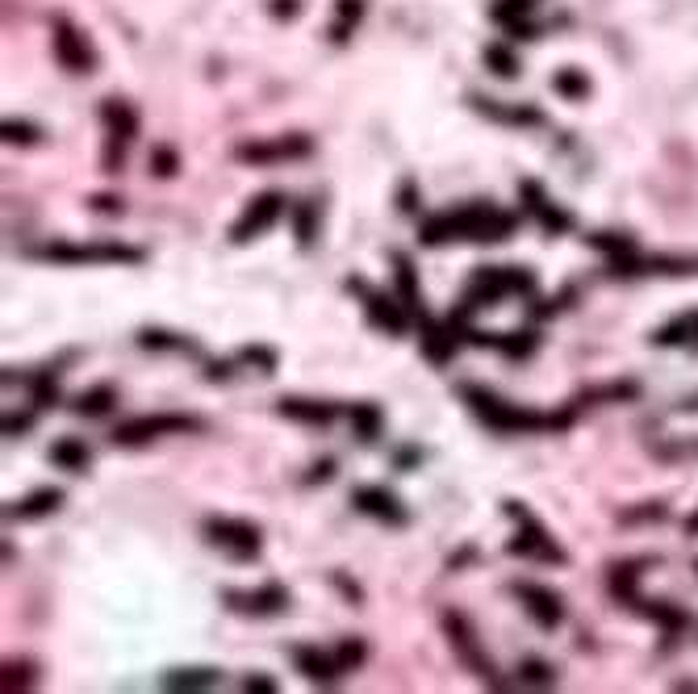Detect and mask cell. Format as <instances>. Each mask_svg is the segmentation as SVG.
I'll return each instance as SVG.
<instances>
[{"mask_svg":"<svg viewBox=\"0 0 698 694\" xmlns=\"http://www.w3.org/2000/svg\"><path fill=\"white\" fill-rule=\"evenodd\" d=\"M519 230V214L502 210L494 201H469L456 210L431 214L418 222V243L444 247V243H506Z\"/></svg>","mask_w":698,"mask_h":694,"instance_id":"1","label":"cell"},{"mask_svg":"<svg viewBox=\"0 0 698 694\" xmlns=\"http://www.w3.org/2000/svg\"><path fill=\"white\" fill-rule=\"evenodd\" d=\"M460 402L473 410V419H481L490 431L498 435H561L573 427V419L581 414L577 402L561 406V410H535V406H515V402H506L498 398L494 389H485V385H460Z\"/></svg>","mask_w":698,"mask_h":694,"instance_id":"2","label":"cell"},{"mask_svg":"<svg viewBox=\"0 0 698 694\" xmlns=\"http://www.w3.org/2000/svg\"><path fill=\"white\" fill-rule=\"evenodd\" d=\"M34 260L42 264H122V268H138L147 264V251L143 247H130V243H118V239H92V243H80V239H51L34 247Z\"/></svg>","mask_w":698,"mask_h":694,"instance_id":"3","label":"cell"},{"mask_svg":"<svg viewBox=\"0 0 698 694\" xmlns=\"http://www.w3.org/2000/svg\"><path fill=\"white\" fill-rule=\"evenodd\" d=\"M506 519H515V536L506 540V557H523V561H540V565H569V552L556 544L552 531L531 515V506L519 498L502 502Z\"/></svg>","mask_w":698,"mask_h":694,"instance_id":"4","label":"cell"},{"mask_svg":"<svg viewBox=\"0 0 698 694\" xmlns=\"http://www.w3.org/2000/svg\"><path fill=\"white\" fill-rule=\"evenodd\" d=\"M535 272L531 268H510V264H498V268H473L469 285H464V297L460 306L464 310H490L506 297H531L535 293Z\"/></svg>","mask_w":698,"mask_h":694,"instance_id":"5","label":"cell"},{"mask_svg":"<svg viewBox=\"0 0 698 694\" xmlns=\"http://www.w3.org/2000/svg\"><path fill=\"white\" fill-rule=\"evenodd\" d=\"M201 536L209 548L226 552L230 561H255L264 548V527L251 519H235V515H205L201 519Z\"/></svg>","mask_w":698,"mask_h":694,"instance_id":"6","label":"cell"},{"mask_svg":"<svg viewBox=\"0 0 698 694\" xmlns=\"http://www.w3.org/2000/svg\"><path fill=\"white\" fill-rule=\"evenodd\" d=\"M201 431H205V419H197V414H138V419L113 427L109 439L118 448H143L164 435H201Z\"/></svg>","mask_w":698,"mask_h":694,"instance_id":"7","label":"cell"},{"mask_svg":"<svg viewBox=\"0 0 698 694\" xmlns=\"http://www.w3.org/2000/svg\"><path fill=\"white\" fill-rule=\"evenodd\" d=\"M347 293H356L360 297V306H364V318H368V327L372 331H385L389 339H402L410 331V310L398 302V293H381V289H372L368 281H360V276H347Z\"/></svg>","mask_w":698,"mask_h":694,"instance_id":"8","label":"cell"},{"mask_svg":"<svg viewBox=\"0 0 698 694\" xmlns=\"http://www.w3.org/2000/svg\"><path fill=\"white\" fill-rule=\"evenodd\" d=\"M285 210H289V197H285L281 189L255 193V197L247 201V210L235 218V226H230V243H235V247H247V243H255V239H264L268 230L285 218Z\"/></svg>","mask_w":698,"mask_h":694,"instance_id":"9","label":"cell"},{"mask_svg":"<svg viewBox=\"0 0 698 694\" xmlns=\"http://www.w3.org/2000/svg\"><path fill=\"white\" fill-rule=\"evenodd\" d=\"M101 122H105V155H101V164H105V172H118L126 164V147L138 138V109L130 101L109 97V101H101Z\"/></svg>","mask_w":698,"mask_h":694,"instance_id":"10","label":"cell"},{"mask_svg":"<svg viewBox=\"0 0 698 694\" xmlns=\"http://www.w3.org/2000/svg\"><path fill=\"white\" fill-rule=\"evenodd\" d=\"M314 138L310 134H281V138H251V143L235 147L239 164L251 168H272V164H293V159H310Z\"/></svg>","mask_w":698,"mask_h":694,"instance_id":"11","label":"cell"},{"mask_svg":"<svg viewBox=\"0 0 698 694\" xmlns=\"http://www.w3.org/2000/svg\"><path fill=\"white\" fill-rule=\"evenodd\" d=\"M607 272L619 281H632V276H698V256H669V251H632V256H615L607 260Z\"/></svg>","mask_w":698,"mask_h":694,"instance_id":"12","label":"cell"},{"mask_svg":"<svg viewBox=\"0 0 698 694\" xmlns=\"http://www.w3.org/2000/svg\"><path fill=\"white\" fill-rule=\"evenodd\" d=\"M444 632H448V640H452L456 657H460L464 665H469V669H473V674H477L485 686H494V690H506V686H510V682H502V678H498L494 661L477 649V632L469 628V619H464L460 611H448V615H444Z\"/></svg>","mask_w":698,"mask_h":694,"instance_id":"13","label":"cell"},{"mask_svg":"<svg viewBox=\"0 0 698 694\" xmlns=\"http://www.w3.org/2000/svg\"><path fill=\"white\" fill-rule=\"evenodd\" d=\"M222 603L235 615H247V619H276V615L289 611L293 594L281 582H264L255 590H235V586H230V590H222Z\"/></svg>","mask_w":698,"mask_h":694,"instance_id":"14","label":"cell"},{"mask_svg":"<svg viewBox=\"0 0 698 694\" xmlns=\"http://www.w3.org/2000/svg\"><path fill=\"white\" fill-rule=\"evenodd\" d=\"M510 594L519 598V607L527 611V619H531L540 632H556V628L565 623V598L556 594L552 586H540V582H510Z\"/></svg>","mask_w":698,"mask_h":694,"instance_id":"15","label":"cell"},{"mask_svg":"<svg viewBox=\"0 0 698 694\" xmlns=\"http://www.w3.org/2000/svg\"><path fill=\"white\" fill-rule=\"evenodd\" d=\"M619 607L636 611V615L648 619V623H657V632H661V649H673V644H678V636L690 628V611H686V607L657 603V598H644L640 590H636V594H627Z\"/></svg>","mask_w":698,"mask_h":694,"instance_id":"16","label":"cell"},{"mask_svg":"<svg viewBox=\"0 0 698 694\" xmlns=\"http://www.w3.org/2000/svg\"><path fill=\"white\" fill-rule=\"evenodd\" d=\"M51 51H55V63L63 67V72H72V76H88L92 67H97V55H92L88 38L67 17L51 21Z\"/></svg>","mask_w":698,"mask_h":694,"instance_id":"17","label":"cell"},{"mask_svg":"<svg viewBox=\"0 0 698 694\" xmlns=\"http://www.w3.org/2000/svg\"><path fill=\"white\" fill-rule=\"evenodd\" d=\"M519 205H523V214L540 222V230H544V235H552V239H561V235H569V230H573V214L561 210V205L540 189V180H519Z\"/></svg>","mask_w":698,"mask_h":694,"instance_id":"18","label":"cell"},{"mask_svg":"<svg viewBox=\"0 0 698 694\" xmlns=\"http://www.w3.org/2000/svg\"><path fill=\"white\" fill-rule=\"evenodd\" d=\"M352 506H356L360 515L385 523V527H406L410 523V506L393 494V490H385V485H356V490H352Z\"/></svg>","mask_w":698,"mask_h":694,"instance_id":"19","label":"cell"},{"mask_svg":"<svg viewBox=\"0 0 698 694\" xmlns=\"http://www.w3.org/2000/svg\"><path fill=\"white\" fill-rule=\"evenodd\" d=\"M469 105L481 118H490L498 126H515V130H531V126H544V109L540 105H515V101H494V97H481V92H469Z\"/></svg>","mask_w":698,"mask_h":694,"instance_id":"20","label":"cell"},{"mask_svg":"<svg viewBox=\"0 0 698 694\" xmlns=\"http://www.w3.org/2000/svg\"><path fill=\"white\" fill-rule=\"evenodd\" d=\"M293 665H297V674L314 686H339V678H343L339 657L318 649V644H293Z\"/></svg>","mask_w":698,"mask_h":694,"instance_id":"21","label":"cell"},{"mask_svg":"<svg viewBox=\"0 0 698 694\" xmlns=\"http://www.w3.org/2000/svg\"><path fill=\"white\" fill-rule=\"evenodd\" d=\"M389 264H393V285H398V302L410 310L414 322H427L431 310H427V297H423V285H418V272L410 264L406 251H389Z\"/></svg>","mask_w":698,"mask_h":694,"instance_id":"22","label":"cell"},{"mask_svg":"<svg viewBox=\"0 0 698 694\" xmlns=\"http://www.w3.org/2000/svg\"><path fill=\"white\" fill-rule=\"evenodd\" d=\"M276 410H281L289 423H301V427H331L335 419L347 414V406H339V402H314V398H281Z\"/></svg>","mask_w":698,"mask_h":694,"instance_id":"23","label":"cell"},{"mask_svg":"<svg viewBox=\"0 0 698 694\" xmlns=\"http://www.w3.org/2000/svg\"><path fill=\"white\" fill-rule=\"evenodd\" d=\"M418 343H423V356L431 364H452L460 339L448 318H427V322H418Z\"/></svg>","mask_w":698,"mask_h":694,"instance_id":"24","label":"cell"},{"mask_svg":"<svg viewBox=\"0 0 698 694\" xmlns=\"http://www.w3.org/2000/svg\"><path fill=\"white\" fill-rule=\"evenodd\" d=\"M63 490L59 485H38V490H30L26 498H17V502H9V511H5V519H21V523H34V519H46V515H55L59 506H63Z\"/></svg>","mask_w":698,"mask_h":694,"instance_id":"25","label":"cell"},{"mask_svg":"<svg viewBox=\"0 0 698 694\" xmlns=\"http://www.w3.org/2000/svg\"><path fill=\"white\" fill-rule=\"evenodd\" d=\"M138 347H143V352H172V356H193V360H201V343H197V339L176 335V331H164V327H143V331H138Z\"/></svg>","mask_w":698,"mask_h":694,"instance_id":"26","label":"cell"},{"mask_svg":"<svg viewBox=\"0 0 698 694\" xmlns=\"http://www.w3.org/2000/svg\"><path fill=\"white\" fill-rule=\"evenodd\" d=\"M46 456H51V465L63 469V473H88L92 469V448L84 444V439H76V435L55 439Z\"/></svg>","mask_w":698,"mask_h":694,"instance_id":"27","label":"cell"},{"mask_svg":"<svg viewBox=\"0 0 698 694\" xmlns=\"http://www.w3.org/2000/svg\"><path fill=\"white\" fill-rule=\"evenodd\" d=\"M164 690H214L222 686V669L214 665H189V669H168L164 678H159Z\"/></svg>","mask_w":698,"mask_h":694,"instance_id":"28","label":"cell"},{"mask_svg":"<svg viewBox=\"0 0 698 694\" xmlns=\"http://www.w3.org/2000/svg\"><path fill=\"white\" fill-rule=\"evenodd\" d=\"M113 406H118V389H113L109 381L92 385V389H84V393H76V398H72V410L80 414V419H105Z\"/></svg>","mask_w":698,"mask_h":694,"instance_id":"29","label":"cell"},{"mask_svg":"<svg viewBox=\"0 0 698 694\" xmlns=\"http://www.w3.org/2000/svg\"><path fill=\"white\" fill-rule=\"evenodd\" d=\"M653 343L657 347H698V310L669 318L665 327L653 335Z\"/></svg>","mask_w":698,"mask_h":694,"instance_id":"30","label":"cell"},{"mask_svg":"<svg viewBox=\"0 0 698 694\" xmlns=\"http://www.w3.org/2000/svg\"><path fill=\"white\" fill-rule=\"evenodd\" d=\"M347 423H352L360 444H372V439L385 431V414L377 402H356V406H347Z\"/></svg>","mask_w":698,"mask_h":694,"instance_id":"31","label":"cell"},{"mask_svg":"<svg viewBox=\"0 0 698 694\" xmlns=\"http://www.w3.org/2000/svg\"><path fill=\"white\" fill-rule=\"evenodd\" d=\"M640 398V385L636 381H611V385H594V389H581L577 393V406H594V402H636Z\"/></svg>","mask_w":698,"mask_h":694,"instance_id":"32","label":"cell"},{"mask_svg":"<svg viewBox=\"0 0 698 694\" xmlns=\"http://www.w3.org/2000/svg\"><path fill=\"white\" fill-rule=\"evenodd\" d=\"M289 214H293L297 247L310 251V247L318 243V201H297V205H289Z\"/></svg>","mask_w":698,"mask_h":694,"instance_id":"33","label":"cell"},{"mask_svg":"<svg viewBox=\"0 0 698 694\" xmlns=\"http://www.w3.org/2000/svg\"><path fill=\"white\" fill-rule=\"evenodd\" d=\"M481 59H485V67H490V72L498 76V80H515L519 72H523V63H519V55L510 51L506 42H490L481 51Z\"/></svg>","mask_w":698,"mask_h":694,"instance_id":"34","label":"cell"},{"mask_svg":"<svg viewBox=\"0 0 698 694\" xmlns=\"http://www.w3.org/2000/svg\"><path fill=\"white\" fill-rule=\"evenodd\" d=\"M26 385H30V402H34V410H51V406L59 402V373H55V368L30 373Z\"/></svg>","mask_w":698,"mask_h":694,"instance_id":"35","label":"cell"},{"mask_svg":"<svg viewBox=\"0 0 698 694\" xmlns=\"http://www.w3.org/2000/svg\"><path fill=\"white\" fill-rule=\"evenodd\" d=\"M552 92L561 101H586L590 80H586V72H577V67H561V72H552Z\"/></svg>","mask_w":698,"mask_h":694,"instance_id":"36","label":"cell"},{"mask_svg":"<svg viewBox=\"0 0 698 694\" xmlns=\"http://www.w3.org/2000/svg\"><path fill=\"white\" fill-rule=\"evenodd\" d=\"M364 17V0H335V26H331V42H347L352 30Z\"/></svg>","mask_w":698,"mask_h":694,"instance_id":"37","label":"cell"},{"mask_svg":"<svg viewBox=\"0 0 698 694\" xmlns=\"http://www.w3.org/2000/svg\"><path fill=\"white\" fill-rule=\"evenodd\" d=\"M519 686H531V690H552L556 686V669L540 657H523L519 661Z\"/></svg>","mask_w":698,"mask_h":694,"instance_id":"38","label":"cell"},{"mask_svg":"<svg viewBox=\"0 0 698 694\" xmlns=\"http://www.w3.org/2000/svg\"><path fill=\"white\" fill-rule=\"evenodd\" d=\"M235 360H239L243 368H255L260 377H272V373H276V352H272V347H264V343H247V347H239Z\"/></svg>","mask_w":698,"mask_h":694,"instance_id":"39","label":"cell"},{"mask_svg":"<svg viewBox=\"0 0 698 694\" xmlns=\"http://www.w3.org/2000/svg\"><path fill=\"white\" fill-rule=\"evenodd\" d=\"M0 134H5L9 147H34V143H42V126H34L26 118H5Z\"/></svg>","mask_w":698,"mask_h":694,"instance_id":"40","label":"cell"},{"mask_svg":"<svg viewBox=\"0 0 698 694\" xmlns=\"http://www.w3.org/2000/svg\"><path fill=\"white\" fill-rule=\"evenodd\" d=\"M586 243H590L594 251H602L607 260H615V256H632V251H640L636 239H627V235H607V230H598V235H590Z\"/></svg>","mask_w":698,"mask_h":694,"instance_id":"41","label":"cell"},{"mask_svg":"<svg viewBox=\"0 0 698 694\" xmlns=\"http://www.w3.org/2000/svg\"><path fill=\"white\" fill-rule=\"evenodd\" d=\"M151 172H155L159 180H172V176L180 172V155H176V147L155 143V147H151Z\"/></svg>","mask_w":698,"mask_h":694,"instance_id":"42","label":"cell"},{"mask_svg":"<svg viewBox=\"0 0 698 694\" xmlns=\"http://www.w3.org/2000/svg\"><path fill=\"white\" fill-rule=\"evenodd\" d=\"M335 657H339V665H343V674H356V669L364 665V657H368V644H364L360 636H352V640L339 644Z\"/></svg>","mask_w":698,"mask_h":694,"instance_id":"43","label":"cell"},{"mask_svg":"<svg viewBox=\"0 0 698 694\" xmlns=\"http://www.w3.org/2000/svg\"><path fill=\"white\" fill-rule=\"evenodd\" d=\"M34 682V661H5V690H30Z\"/></svg>","mask_w":698,"mask_h":694,"instance_id":"44","label":"cell"},{"mask_svg":"<svg viewBox=\"0 0 698 694\" xmlns=\"http://www.w3.org/2000/svg\"><path fill=\"white\" fill-rule=\"evenodd\" d=\"M398 210L410 214V218L423 210V193H418V180H414V176H406V180L398 184Z\"/></svg>","mask_w":698,"mask_h":694,"instance_id":"45","label":"cell"},{"mask_svg":"<svg viewBox=\"0 0 698 694\" xmlns=\"http://www.w3.org/2000/svg\"><path fill=\"white\" fill-rule=\"evenodd\" d=\"M335 469H339V460H335V456H322V460H314V465L306 469L301 485H327V481L335 477Z\"/></svg>","mask_w":698,"mask_h":694,"instance_id":"46","label":"cell"},{"mask_svg":"<svg viewBox=\"0 0 698 694\" xmlns=\"http://www.w3.org/2000/svg\"><path fill=\"white\" fill-rule=\"evenodd\" d=\"M235 368H239L235 356H230V360H205V381H230V377H235Z\"/></svg>","mask_w":698,"mask_h":694,"instance_id":"47","label":"cell"},{"mask_svg":"<svg viewBox=\"0 0 698 694\" xmlns=\"http://www.w3.org/2000/svg\"><path fill=\"white\" fill-rule=\"evenodd\" d=\"M34 427V414H5V439H17V435H26Z\"/></svg>","mask_w":698,"mask_h":694,"instance_id":"48","label":"cell"},{"mask_svg":"<svg viewBox=\"0 0 698 694\" xmlns=\"http://www.w3.org/2000/svg\"><path fill=\"white\" fill-rule=\"evenodd\" d=\"M331 582L339 586V594H343V598H352V603H356V607L364 603V590H360L356 582H347V573H339V569H335V573H331Z\"/></svg>","mask_w":698,"mask_h":694,"instance_id":"49","label":"cell"},{"mask_svg":"<svg viewBox=\"0 0 698 694\" xmlns=\"http://www.w3.org/2000/svg\"><path fill=\"white\" fill-rule=\"evenodd\" d=\"M661 456H678V460H690V456H698V435L690 439H682V444H669V448H661Z\"/></svg>","mask_w":698,"mask_h":694,"instance_id":"50","label":"cell"},{"mask_svg":"<svg viewBox=\"0 0 698 694\" xmlns=\"http://www.w3.org/2000/svg\"><path fill=\"white\" fill-rule=\"evenodd\" d=\"M243 690H247V694H251V690H260V694H272V690H276V682H272L268 674H247V678H243Z\"/></svg>","mask_w":698,"mask_h":694,"instance_id":"51","label":"cell"},{"mask_svg":"<svg viewBox=\"0 0 698 694\" xmlns=\"http://www.w3.org/2000/svg\"><path fill=\"white\" fill-rule=\"evenodd\" d=\"M272 17H285V21L301 17V0H272Z\"/></svg>","mask_w":698,"mask_h":694,"instance_id":"52","label":"cell"},{"mask_svg":"<svg viewBox=\"0 0 698 694\" xmlns=\"http://www.w3.org/2000/svg\"><path fill=\"white\" fill-rule=\"evenodd\" d=\"M92 210H97V214H122V201L118 197H92Z\"/></svg>","mask_w":698,"mask_h":694,"instance_id":"53","label":"cell"},{"mask_svg":"<svg viewBox=\"0 0 698 694\" xmlns=\"http://www.w3.org/2000/svg\"><path fill=\"white\" fill-rule=\"evenodd\" d=\"M418 460H423V452H418V448H402L398 456H393V465H398V469H410V465H418Z\"/></svg>","mask_w":698,"mask_h":694,"instance_id":"54","label":"cell"},{"mask_svg":"<svg viewBox=\"0 0 698 694\" xmlns=\"http://www.w3.org/2000/svg\"><path fill=\"white\" fill-rule=\"evenodd\" d=\"M682 531H686V536H698V511H694V515L682 523Z\"/></svg>","mask_w":698,"mask_h":694,"instance_id":"55","label":"cell"},{"mask_svg":"<svg viewBox=\"0 0 698 694\" xmlns=\"http://www.w3.org/2000/svg\"><path fill=\"white\" fill-rule=\"evenodd\" d=\"M682 410H690V414H698V393H694V398H690V402H682Z\"/></svg>","mask_w":698,"mask_h":694,"instance_id":"56","label":"cell"},{"mask_svg":"<svg viewBox=\"0 0 698 694\" xmlns=\"http://www.w3.org/2000/svg\"><path fill=\"white\" fill-rule=\"evenodd\" d=\"M694 569H698V561H694Z\"/></svg>","mask_w":698,"mask_h":694,"instance_id":"57","label":"cell"},{"mask_svg":"<svg viewBox=\"0 0 698 694\" xmlns=\"http://www.w3.org/2000/svg\"><path fill=\"white\" fill-rule=\"evenodd\" d=\"M531 5H535V0H531Z\"/></svg>","mask_w":698,"mask_h":694,"instance_id":"58","label":"cell"}]
</instances>
